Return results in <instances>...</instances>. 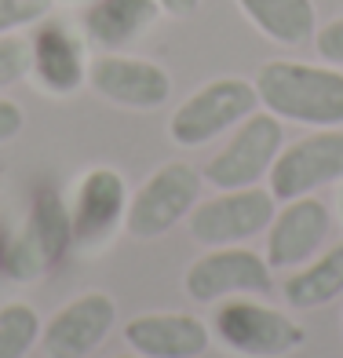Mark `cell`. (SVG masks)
I'll use <instances>...</instances> for the list:
<instances>
[{
  "instance_id": "cell-1",
  "label": "cell",
  "mask_w": 343,
  "mask_h": 358,
  "mask_svg": "<svg viewBox=\"0 0 343 358\" xmlns=\"http://www.w3.org/2000/svg\"><path fill=\"white\" fill-rule=\"evenodd\" d=\"M259 106L303 128H343V70L329 62L270 59L252 77Z\"/></svg>"
},
{
  "instance_id": "cell-2",
  "label": "cell",
  "mask_w": 343,
  "mask_h": 358,
  "mask_svg": "<svg viewBox=\"0 0 343 358\" xmlns=\"http://www.w3.org/2000/svg\"><path fill=\"white\" fill-rule=\"evenodd\" d=\"M208 329L212 340L223 344V351L238 358H285L307 344L303 322L263 303L259 296L219 300Z\"/></svg>"
},
{
  "instance_id": "cell-3",
  "label": "cell",
  "mask_w": 343,
  "mask_h": 358,
  "mask_svg": "<svg viewBox=\"0 0 343 358\" xmlns=\"http://www.w3.org/2000/svg\"><path fill=\"white\" fill-rule=\"evenodd\" d=\"M256 110H259V95L249 77H216L175 106L168 121V136L183 150H198V146H208L212 139L234 132Z\"/></svg>"
},
{
  "instance_id": "cell-4",
  "label": "cell",
  "mask_w": 343,
  "mask_h": 358,
  "mask_svg": "<svg viewBox=\"0 0 343 358\" xmlns=\"http://www.w3.org/2000/svg\"><path fill=\"white\" fill-rule=\"evenodd\" d=\"M282 146H285V121L267 113V110H256L208 157V165L201 169V179L212 190L259 187L270 176Z\"/></svg>"
},
{
  "instance_id": "cell-5",
  "label": "cell",
  "mask_w": 343,
  "mask_h": 358,
  "mask_svg": "<svg viewBox=\"0 0 343 358\" xmlns=\"http://www.w3.org/2000/svg\"><path fill=\"white\" fill-rule=\"evenodd\" d=\"M201 169L190 161H168L150 172V179L128 198L124 234L136 241H157L172 227L190 220L194 205L201 201Z\"/></svg>"
},
{
  "instance_id": "cell-6",
  "label": "cell",
  "mask_w": 343,
  "mask_h": 358,
  "mask_svg": "<svg viewBox=\"0 0 343 358\" xmlns=\"http://www.w3.org/2000/svg\"><path fill=\"white\" fill-rule=\"evenodd\" d=\"M70 249H73L70 205L59 198V190H41L29 205L26 223L8 238L4 274L11 282H41Z\"/></svg>"
},
{
  "instance_id": "cell-7",
  "label": "cell",
  "mask_w": 343,
  "mask_h": 358,
  "mask_svg": "<svg viewBox=\"0 0 343 358\" xmlns=\"http://www.w3.org/2000/svg\"><path fill=\"white\" fill-rule=\"evenodd\" d=\"M274 213H277V198L267 187L216 190V198H205L194 205L187 227H190V238L205 249L245 245L256 234H267Z\"/></svg>"
},
{
  "instance_id": "cell-8",
  "label": "cell",
  "mask_w": 343,
  "mask_h": 358,
  "mask_svg": "<svg viewBox=\"0 0 343 358\" xmlns=\"http://www.w3.org/2000/svg\"><path fill=\"white\" fill-rule=\"evenodd\" d=\"M343 183V128H314L310 136L285 143L267 176V190L277 201L307 198Z\"/></svg>"
},
{
  "instance_id": "cell-9",
  "label": "cell",
  "mask_w": 343,
  "mask_h": 358,
  "mask_svg": "<svg viewBox=\"0 0 343 358\" xmlns=\"http://www.w3.org/2000/svg\"><path fill=\"white\" fill-rule=\"evenodd\" d=\"M274 289V267L267 256L245 245H219L198 256L183 274V292L194 303H219L231 296H267Z\"/></svg>"
},
{
  "instance_id": "cell-10",
  "label": "cell",
  "mask_w": 343,
  "mask_h": 358,
  "mask_svg": "<svg viewBox=\"0 0 343 358\" xmlns=\"http://www.w3.org/2000/svg\"><path fill=\"white\" fill-rule=\"evenodd\" d=\"M128 190L124 176L110 165H95L77 179L73 205H70V227H73V245L85 252H99L110 245V238L124 231L128 216Z\"/></svg>"
},
{
  "instance_id": "cell-11",
  "label": "cell",
  "mask_w": 343,
  "mask_h": 358,
  "mask_svg": "<svg viewBox=\"0 0 343 358\" xmlns=\"http://www.w3.org/2000/svg\"><path fill=\"white\" fill-rule=\"evenodd\" d=\"M88 88L124 110H157L172 99V73L154 59L99 52L88 62Z\"/></svg>"
},
{
  "instance_id": "cell-12",
  "label": "cell",
  "mask_w": 343,
  "mask_h": 358,
  "mask_svg": "<svg viewBox=\"0 0 343 358\" xmlns=\"http://www.w3.org/2000/svg\"><path fill=\"white\" fill-rule=\"evenodd\" d=\"M26 41H29V77L41 85V92L66 99V95L88 85V62H92L88 48L92 44L85 41L80 29L48 15V19L34 26V34Z\"/></svg>"
},
{
  "instance_id": "cell-13",
  "label": "cell",
  "mask_w": 343,
  "mask_h": 358,
  "mask_svg": "<svg viewBox=\"0 0 343 358\" xmlns=\"http://www.w3.org/2000/svg\"><path fill=\"white\" fill-rule=\"evenodd\" d=\"M117 322V300L103 289L80 292L44 322L41 348L48 358H88Z\"/></svg>"
},
{
  "instance_id": "cell-14",
  "label": "cell",
  "mask_w": 343,
  "mask_h": 358,
  "mask_svg": "<svg viewBox=\"0 0 343 358\" xmlns=\"http://www.w3.org/2000/svg\"><path fill=\"white\" fill-rule=\"evenodd\" d=\"M329 231H333V213L314 194L282 201V208L267 227L263 256L274 271H296L321 252V245L329 241Z\"/></svg>"
},
{
  "instance_id": "cell-15",
  "label": "cell",
  "mask_w": 343,
  "mask_h": 358,
  "mask_svg": "<svg viewBox=\"0 0 343 358\" xmlns=\"http://www.w3.org/2000/svg\"><path fill=\"white\" fill-rule=\"evenodd\" d=\"M124 344L139 358H201L212 348V329L198 315L154 311L124 322Z\"/></svg>"
},
{
  "instance_id": "cell-16",
  "label": "cell",
  "mask_w": 343,
  "mask_h": 358,
  "mask_svg": "<svg viewBox=\"0 0 343 358\" xmlns=\"http://www.w3.org/2000/svg\"><path fill=\"white\" fill-rule=\"evenodd\" d=\"M161 19L157 0H92L80 15V34L99 52H124Z\"/></svg>"
},
{
  "instance_id": "cell-17",
  "label": "cell",
  "mask_w": 343,
  "mask_h": 358,
  "mask_svg": "<svg viewBox=\"0 0 343 358\" xmlns=\"http://www.w3.org/2000/svg\"><path fill=\"white\" fill-rule=\"evenodd\" d=\"M238 8L267 41L282 48H300L318 34L314 0H238Z\"/></svg>"
},
{
  "instance_id": "cell-18",
  "label": "cell",
  "mask_w": 343,
  "mask_h": 358,
  "mask_svg": "<svg viewBox=\"0 0 343 358\" xmlns=\"http://www.w3.org/2000/svg\"><path fill=\"white\" fill-rule=\"evenodd\" d=\"M282 296L296 311H318V307H329L333 300H340L343 296V241L318 252L314 259H307L303 267L289 271Z\"/></svg>"
},
{
  "instance_id": "cell-19",
  "label": "cell",
  "mask_w": 343,
  "mask_h": 358,
  "mask_svg": "<svg viewBox=\"0 0 343 358\" xmlns=\"http://www.w3.org/2000/svg\"><path fill=\"white\" fill-rule=\"evenodd\" d=\"M41 329L44 322L37 307L26 300H8L0 307V358H26L41 344Z\"/></svg>"
},
{
  "instance_id": "cell-20",
  "label": "cell",
  "mask_w": 343,
  "mask_h": 358,
  "mask_svg": "<svg viewBox=\"0 0 343 358\" xmlns=\"http://www.w3.org/2000/svg\"><path fill=\"white\" fill-rule=\"evenodd\" d=\"M55 0H0V37L34 29L41 19H48Z\"/></svg>"
},
{
  "instance_id": "cell-21",
  "label": "cell",
  "mask_w": 343,
  "mask_h": 358,
  "mask_svg": "<svg viewBox=\"0 0 343 358\" xmlns=\"http://www.w3.org/2000/svg\"><path fill=\"white\" fill-rule=\"evenodd\" d=\"M29 77V41L19 34L0 37V92Z\"/></svg>"
},
{
  "instance_id": "cell-22",
  "label": "cell",
  "mask_w": 343,
  "mask_h": 358,
  "mask_svg": "<svg viewBox=\"0 0 343 358\" xmlns=\"http://www.w3.org/2000/svg\"><path fill=\"white\" fill-rule=\"evenodd\" d=\"M314 48H318V59L321 62H329V66H340L343 70V15H336V19H329L325 26H318Z\"/></svg>"
},
{
  "instance_id": "cell-23",
  "label": "cell",
  "mask_w": 343,
  "mask_h": 358,
  "mask_svg": "<svg viewBox=\"0 0 343 358\" xmlns=\"http://www.w3.org/2000/svg\"><path fill=\"white\" fill-rule=\"evenodd\" d=\"M26 128V113L22 106L8 99V95H0V146L11 143V139H19V132Z\"/></svg>"
},
{
  "instance_id": "cell-24",
  "label": "cell",
  "mask_w": 343,
  "mask_h": 358,
  "mask_svg": "<svg viewBox=\"0 0 343 358\" xmlns=\"http://www.w3.org/2000/svg\"><path fill=\"white\" fill-rule=\"evenodd\" d=\"M161 4V15H172V19H190V15H198L201 0H157Z\"/></svg>"
},
{
  "instance_id": "cell-25",
  "label": "cell",
  "mask_w": 343,
  "mask_h": 358,
  "mask_svg": "<svg viewBox=\"0 0 343 358\" xmlns=\"http://www.w3.org/2000/svg\"><path fill=\"white\" fill-rule=\"evenodd\" d=\"M113 358H139V355H136V351H132V355H113Z\"/></svg>"
},
{
  "instance_id": "cell-26",
  "label": "cell",
  "mask_w": 343,
  "mask_h": 358,
  "mask_svg": "<svg viewBox=\"0 0 343 358\" xmlns=\"http://www.w3.org/2000/svg\"><path fill=\"white\" fill-rule=\"evenodd\" d=\"M340 216H343V194H340Z\"/></svg>"
},
{
  "instance_id": "cell-27",
  "label": "cell",
  "mask_w": 343,
  "mask_h": 358,
  "mask_svg": "<svg viewBox=\"0 0 343 358\" xmlns=\"http://www.w3.org/2000/svg\"><path fill=\"white\" fill-rule=\"evenodd\" d=\"M0 223H4V216H0Z\"/></svg>"
}]
</instances>
